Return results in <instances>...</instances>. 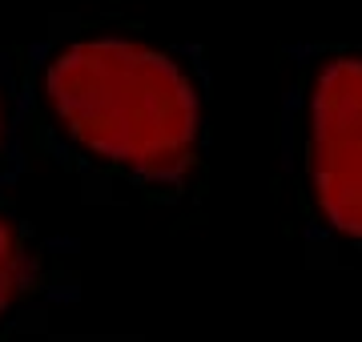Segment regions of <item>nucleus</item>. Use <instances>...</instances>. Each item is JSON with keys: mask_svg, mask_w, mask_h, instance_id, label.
<instances>
[{"mask_svg": "<svg viewBox=\"0 0 362 342\" xmlns=\"http://www.w3.org/2000/svg\"><path fill=\"white\" fill-rule=\"evenodd\" d=\"M49 89L65 125L105 158L149 177H173L189 161L194 93L153 49L125 40L77 45L57 61Z\"/></svg>", "mask_w": 362, "mask_h": 342, "instance_id": "1", "label": "nucleus"}, {"mask_svg": "<svg viewBox=\"0 0 362 342\" xmlns=\"http://www.w3.org/2000/svg\"><path fill=\"white\" fill-rule=\"evenodd\" d=\"M314 182L330 222L362 234V61L330 65L318 85Z\"/></svg>", "mask_w": 362, "mask_h": 342, "instance_id": "2", "label": "nucleus"}, {"mask_svg": "<svg viewBox=\"0 0 362 342\" xmlns=\"http://www.w3.org/2000/svg\"><path fill=\"white\" fill-rule=\"evenodd\" d=\"M16 278H21V258H16L13 234L0 225V306L8 302V294L16 290Z\"/></svg>", "mask_w": 362, "mask_h": 342, "instance_id": "3", "label": "nucleus"}]
</instances>
